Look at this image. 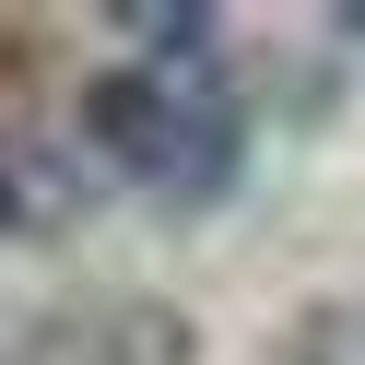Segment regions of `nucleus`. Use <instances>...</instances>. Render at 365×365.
I'll return each mask as SVG.
<instances>
[{"label":"nucleus","mask_w":365,"mask_h":365,"mask_svg":"<svg viewBox=\"0 0 365 365\" xmlns=\"http://www.w3.org/2000/svg\"><path fill=\"white\" fill-rule=\"evenodd\" d=\"M130 59H106L83 83V142L118 189L165 200V212H200V200L236 189L247 165V83L224 59L212 12H118Z\"/></svg>","instance_id":"nucleus-1"},{"label":"nucleus","mask_w":365,"mask_h":365,"mask_svg":"<svg viewBox=\"0 0 365 365\" xmlns=\"http://www.w3.org/2000/svg\"><path fill=\"white\" fill-rule=\"evenodd\" d=\"M0 365H189V318L142 294H83V307L0 330Z\"/></svg>","instance_id":"nucleus-2"},{"label":"nucleus","mask_w":365,"mask_h":365,"mask_svg":"<svg viewBox=\"0 0 365 365\" xmlns=\"http://www.w3.org/2000/svg\"><path fill=\"white\" fill-rule=\"evenodd\" d=\"M283 365H365V294H318L283 330Z\"/></svg>","instance_id":"nucleus-3"},{"label":"nucleus","mask_w":365,"mask_h":365,"mask_svg":"<svg viewBox=\"0 0 365 365\" xmlns=\"http://www.w3.org/2000/svg\"><path fill=\"white\" fill-rule=\"evenodd\" d=\"M12 224H24V189H12V165H0V236H12Z\"/></svg>","instance_id":"nucleus-4"}]
</instances>
